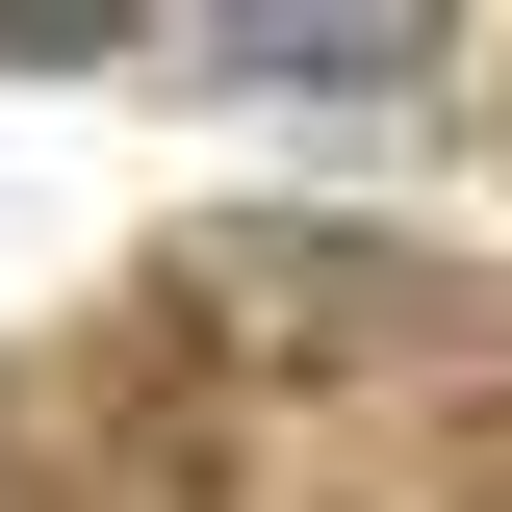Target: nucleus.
<instances>
[{"mask_svg":"<svg viewBox=\"0 0 512 512\" xmlns=\"http://www.w3.org/2000/svg\"><path fill=\"white\" fill-rule=\"evenodd\" d=\"M154 52H180V77H256V103H410L461 26H410V0H308V26L231 0V26H154Z\"/></svg>","mask_w":512,"mask_h":512,"instance_id":"f257e3e1","label":"nucleus"},{"mask_svg":"<svg viewBox=\"0 0 512 512\" xmlns=\"http://www.w3.org/2000/svg\"><path fill=\"white\" fill-rule=\"evenodd\" d=\"M0 52H154L128 0H0Z\"/></svg>","mask_w":512,"mask_h":512,"instance_id":"f03ea898","label":"nucleus"}]
</instances>
